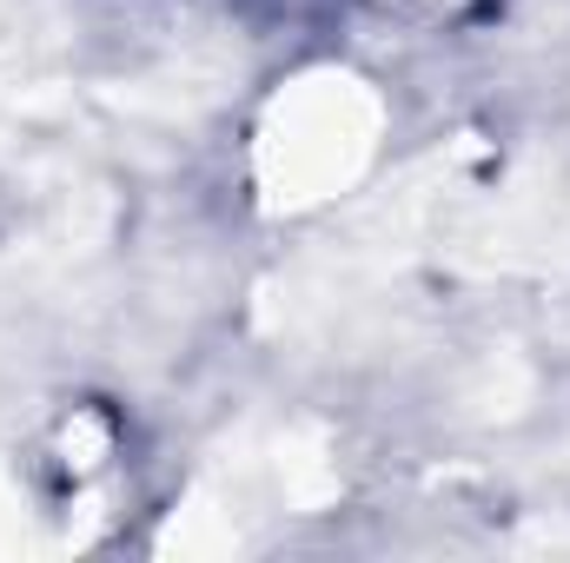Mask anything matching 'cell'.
Returning a JSON list of instances; mask_svg holds the SVG:
<instances>
[{"mask_svg":"<svg viewBox=\"0 0 570 563\" xmlns=\"http://www.w3.org/2000/svg\"><path fill=\"white\" fill-rule=\"evenodd\" d=\"M365 146H372V100L352 80H338V73L298 80L279 100L266 140H259L266 186L279 199H318V192H332V186L352 179V166L365 159Z\"/></svg>","mask_w":570,"mask_h":563,"instance_id":"6da1fadb","label":"cell"}]
</instances>
